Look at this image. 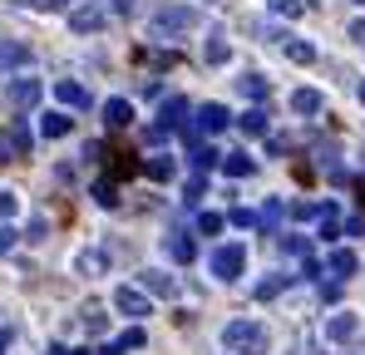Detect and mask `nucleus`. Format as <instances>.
<instances>
[{
	"mask_svg": "<svg viewBox=\"0 0 365 355\" xmlns=\"http://www.w3.org/2000/svg\"><path fill=\"white\" fill-rule=\"evenodd\" d=\"M104 262H109L104 252H84V257H79V272H104Z\"/></svg>",
	"mask_w": 365,
	"mask_h": 355,
	"instance_id": "obj_32",
	"label": "nucleus"
},
{
	"mask_svg": "<svg viewBox=\"0 0 365 355\" xmlns=\"http://www.w3.org/2000/svg\"><path fill=\"white\" fill-rule=\"evenodd\" d=\"M326 272H331L336 282H346V277H356V272H361V257H356L351 247H331V257H326Z\"/></svg>",
	"mask_w": 365,
	"mask_h": 355,
	"instance_id": "obj_9",
	"label": "nucleus"
},
{
	"mask_svg": "<svg viewBox=\"0 0 365 355\" xmlns=\"http://www.w3.org/2000/svg\"><path fill=\"white\" fill-rule=\"evenodd\" d=\"M114 311L128 316V321H143L153 306H148V296L138 292V287H114Z\"/></svg>",
	"mask_w": 365,
	"mask_h": 355,
	"instance_id": "obj_6",
	"label": "nucleus"
},
{
	"mask_svg": "<svg viewBox=\"0 0 365 355\" xmlns=\"http://www.w3.org/2000/svg\"><path fill=\"white\" fill-rule=\"evenodd\" d=\"M0 217H15V192L0 187Z\"/></svg>",
	"mask_w": 365,
	"mask_h": 355,
	"instance_id": "obj_39",
	"label": "nucleus"
},
{
	"mask_svg": "<svg viewBox=\"0 0 365 355\" xmlns=\"http://www.w3.org/2000/svg\"><path fill=\"white\" fill-rule=\"evenodd\" d=\"M197 25V10H187V5H163L153 20H148V30H153V40H178Z\"/></svg>",
	"mask_w": 365,
	"mask_h": 355,
	"instance_id": "obj_3",
	"label": "nucleus"
},
{
	"mask_svg": "<svg viewBox=\"0 0 365 355\" xmlns=\"http://www.w3.org/2000/svg\"><path fill=\"white\" fill-rule=\"evenodd\" d=\"M69 355H89V351H69Z\"/></svg>",
	"mask_w": 365,
	"mask_h": 355,
	"instance_id": "obj_47",
	"label": "nucleus"
},
{
	"mask_svg": "<svg viewBox=\"0 0 365 355\" xmlns=\"http://www.w3.org/2000/svg\"><path fill=\"white\" fill-rule=\"evenodd\" d=\"M138 292L143 296H178V282L168 272H138Z\"/></svg>",
	"mask_w": 365,
	"mask_h": 355,
	"instance_id": "obj_11",
	"label": "nucleus"
},
{
	"mask_svg": "<svg viewBox=\"0 0 365 355\" xmlns=\"http://www.w3.org/2000/svg\"><path fill=\"white\" fill-rule=\"evenodd\" d=\"M30 59V50L25 45H0V69H10V64H25Z\"/></svg>",
	"mask_w": 365,
	"mask_h": 355,
	"instance_id": "obj_31",
	"label": "nucleus"
},
{
	"mask_svg": "<svg viewBox=\"0 0 365 355\" xmlns=\"http://www.w3.org/2000/svg\"><path fill=\"white\" fill-rule=\"evenodd\" d=\"M237 89H242L252 104H262V99H267V79H262V74H242V79H237Z\"/></svg>",
	"mask_w": 365,
	"mask_h": 355,
	"instance_id": "obj_26",
	"label": "nucleus"
},
{
	"mask_svg": "<svg viewBox=\"0 0 365 355\" xmlns=\"http://www.w3.org/2000/svg\"><path fill=\"white\" fill-rule=\"evenodd\" d=\"M222 346L232 355H267L272 336H267L262 321H227V326H222Z\"/></svg>",
	"mask_w": 365,
	"mask_h": 355,
	"instance_id": "obj_1",
	"label": "nucleus"
},
{
	"mask_svg": "<svg viewBox=\"0 0 365 355\" xmlns=\"http://www.w3.org/2000/svg\"><path fill=\"white\" fill-rule=\"evenodd\" d=\"M148 346V336H143V326H128L123 336H114L109 346H104V355H128V351H143Z\"/></svg>",
	"mask_w": 365,
	"mask_h": 355,
	"instance_id": "obj_12",
	"label": "nucleus"
},
{
	"mask_svg": "<svg viewBox=\"0 0 365 355\" xmlns=\"http://www.w3.org/2000/svg\"><path fill=\"white\" fill-rule=\"evenodd\" d=\"M361 104H365V84H361Z\"/></svg>",
	"mask_w": 365,
	"mask_h": 355,
	"instance_id": "obj_46",
	"label": "nucleus"
},
{
	"mask_svg": "<svg viewBox=\"0 0 365 355\" xmlns=\"http://www.w3.org/2000/svg\"><path fill=\"white\" fill-rule=\"evenodd\" d=\"M55 99H60L64 109H89V89L74 84V79H60V84H55Z\"/></svg>",
	"mask_w": 365,
	"mask_h": 355,
	"instance_id": "obj_14",
	"label": "nucleus"
},
{
	"mask_svg": "<svg viewBox=\"0 0 365 355\" xmlns=\"http://www.w3.org/2000/svg\"><path fill=\"white\" fill-rule=\"evenodd\" d=\"M361 232H365V212H356V217L341 227V237H361Z\"/></svg>",
	"mask_w": 365,
	"mask_h": 355,
	"instance_id": "obj_38",
	"label": "nucleus"
},
{
	"mask_svg": "<svg viewBox=\"0 0 365 355\" xmlns=\"http://www.w3.org/2000/svg\"><path fill=\"white\" fill-rule=\"evenodd\" d=\"M227 123H232V114H227L222 104H202V109H197V118H192L187 128H192V133L202 138V133H222Z\"/></svg>",
	"mask_w": 365,
	"mask_h": 355,
	"instance_id": "obj_7",
	"label": "nucleus"
},
{
	"mask_svg": "<svg viewBox=\"0 0 365 355\" xmlns=\"http://www.w3.org/2000/svg\"><path fill=\"white\" fill-rule=\"evenodd\" d=\"M10 5H35V0H10Z\"/></svg>",
	"mask_w": 365,
	"mask_h": 355,
	"instance_id": "obj_45",
	"label": "nucleus"
},
{
	"mask_svg": "<svg viewBox=\"0 0 365 355\" xmlns=\"http://www.w3.org/2000/svg\"><path fill=\"white\" fill-rule=\"evenodd\" d=\"M202 187H207V182H202V173H197L192 182H187V202H197V197H202Z\"/></svg>",
	"mask_w": 365,
	"mask_h": 355,
	"instance_id": "obj_40",
	"label": "nucleus"
},
{
	"mask_svg": "<svg viewBox=\"0 0 365 355\" xmlns=\"http://www.w3.org/2000/svg\"><path fill=\"white\" fill-rule=\"evenodd\" d=\"M94 202H99V207H119V182H114V178H99V182H94Z\"/></svg>",
	"mask_w": 365,
	"mask_h": 355,
	"instance_id": "obj_25",
	"label": "nucleus"
},
{
	"mask_svg": "<svg viewBox=\"0 0 365 355\" xmlns=\"http://www.w3.org/2000/svg\"><path fill=\"white\" fill-rule=\"evenodd\" d=\"M30 153V128L15 118L10 123V133H0V163H10V158H25Z\"/></svg>",
	"mask_w": 365,
	"mask_h": 355,
	"instance_id": "obj_8",
	"label": "nucleus"
},
{
	"mask_svg": "<svg viewBox=\"0 0 365 355\" xmlns=\"http://www.w3.org/2000/svg\"><path fill=\"white\" fill-rule=\"evenodd\" d=\"M227 222H232V227H257V212H247V207H232V212H227Z\"/></svg>",
	"mask_w": 365,
	"mask_h": 355,
	"instance_id": "obj_34",
	"label": "nucleus"
},
{
	"mask_svg": "<svg viewBox=\"0 0 365 355\" xmlns=\"http://www.w3.org/2000/svg\"><path fill=\"white\" fill-rule=\"evenodd\" d=\"M302 277H321V262L316 257H302Z\"/></svg>",
	"mask_w": 365,
	"mask_h": 355,
	"instance_id": "obj_41",
	"label": "nucleus"
},
{
	"mask_svg": "<svg viewBox=\"0 0 365 355\" xmlns=\"http://www.w3.org/2000/svg\"><path fill=\"white\" fill-rule=\"evenodd\" d=\"M182 114H187V99H178V94H173V99H163L158 123H148V133H143V138H148V143H163L173 128H182Z\"/></svg>",
	"mask_w": 365,
	"mask_h": 355,
	"instance_id": "obj_5",
	"label": "nucleus"
},
{
	"mask_svg": "<svg viewBox=\"0 0 365 355\" xmlns=\"http://www.w3.org/2000/svg\"><path fill=\"white\" fill-rule=\"evenodd\" d=\"M40 94H45L40 79H10V104H15V109H35Z\"/></svg>",
	"mask_w": 365,
	"mask_h": 355,
	"instance_id": "obj_10",
	"label": "nucleus"
},
{
	"mask_svg": "<svg viewBox=\"0 0 365 355\" xmlns=\"http://www.w3.org/2000/svg\"><path fill=\"white\" fill-rule=\"evenodd\" d=\"M202 59H207V64H227V59H232V45H227V35H222V30H217V35H207Z\"/></svg>",
	"mask_w": 365,
	"mask_h": 355,
	"instance_id": "obj_22",
	"label": "nucleus"
},
{
	"mask_svg": "<svg viewBox=\"0 0 365 355\" xmlns=\"http://www.w3.org/2000/svg\"><path fill=\"white\" fill-rule=\"evenodd\" d=\"M282 247H287V252H292V257H311V242H306V237H287V242H282Z\"/></svg>",
	"mask_w": 365,
	"mask_h": 355,
	"instance_id": "obj_35",
	"label": "nucleus"
},
{
	"mask_svg": "<svg viewBox=\"0 0 365 355\" xmlns=\"http://www.w3.org/2000/svg\"><path fill=\"white\" fill-rule=\"evenodd\" d=\"M5 346H10V331H0V351H5Z\"/></svg>",
	"mask_w": 365,
	"mask_h": 355,
	"instance_id": "obj_43",
	"label": "nucleus"
},
{
	"mask_svg": "<svg viewBox=\"0 0 365 355\" xmlns=\"http://www.w3.org/2000/svg\"><path fill=\"white\" fill-rule=\"evenodd\" d=\"M356 187H361V202H365V178H361V182H356Z\"/></svg>",
	"mask_w": 365,
	"mask_h": 355,
	"instance_id": "obj_44",
	"label": "nucleus"
},
{
	"mask_svg": "<svg viewBox=\"0 0 365 355\" xmlns=\"http://www.w3.org/2000/svg\"><path fill=\"white\" fill-rule=\"evenodd\" d=\"M168 257H173L178 267H187V262L197 257V242H192L187 232H168Z\"/></svg>",
	"mask_w": 365,
	"mask_h": 355,
	"instance_id": "obj_17",
	"label": "nucleus"
},
{
	"mask_svg": "<svg viewBox=\"0 0 365 355\" xmlns=\"http://www.w3.org/2000/svg\"><path fill=\"white\" fill-rule=\"evenodd\" d=\"M287 282H292V277H282V272H277V277H267V282H257V301H272V296H282V292H287Z\"/></svg>",
	"mask_w": 365,
	"mask_h": 355,
	"instance_id": "obj_28",
	"label": "nucleus"
},
{
	"mask_svg": "<svg viewBox=\"0 0 365 355\" xmlns=\"http://www.w3.org/2000/svg\"><path fill=\"white\" fill-rule=\"evenodd\" d=\"M351 40H356V45L365 50V20H356V25H351Z\"/></svg>",
	"mask_w": 365,
	"mask_h": 355,
	"instance_id": "obj_42",
	"label": "nucleus"
},
{
	"mask_svg": "<svg viewBox=\"0 0 365 355\" xmlns=\"http://www.w3.org/2000/svg\"><path fill=\"white\" fill-rule=\"evenodd\" d=\"M217 163H222V173H227V178H252V173H257V158H252L247 148H237V153H222Z\"/></svg>",
	"mask_w": 365,
	"mask_h": 355,
	"instance_id": "obj_13",
	"label": "nucleus"
},
{
	"mask_svg": "<svg viewBox=\"0 0 365 355\" xmlns=\"http://www.w3.org/2000/svg\"><path fill=\"white\" fill-rule=\"evenodd\" d=\"M187 158H192V168H197V173H207V168H217V158H222V153H217V148H207V143L197 138V143H187Z\"/></svg>",
	"mask_w": 365,
	"mask_h": 355,
	"instance_id": "obj_20",
	"label": "nucleus"
},
{
	"mask_svg": "<svg viewBox=\"0 0 365 355\" xmlns=\"http://www.w3.org/2000/svg\"><path fill=\"white\" fill-rule=\"evenodd\" d=\"M143 173L153 178V182H168V178H173V158H168V153H158V158H148V163H143Z\"/></svg>",
	"mask_w": 365,
	"mask_h": 355,
	"instance_id": "obj_27",
	"label": "nucleus"
},
{
	"mask_svg": "<svg viewBox=\"0 0 365 355\" xmlns=\"http://www.w3.org/2000/svg\"><path fill=\"white\" fill-rule=\"evenodd\" d=\"M232 123H237V128H242L247 138H262V133H267V128H272V123H267V109H262V104H252V109H247L242 118H232Z\"/></svg>",
	"mask_w": 365,
	"mask_h": 355,
	"instance_id": "obj_16",
	"label": "nucleus"
},
{
	"mask_svg": "<svg viewBox=\"0 0 365 355\" xmlns=\"http://www.w3.org/2000/svg\"><path fill=\"white\" fill-rule=\"evenodd\" d=\"M109 15H128V0H89V5H74L69 10V30L74 35H94L109 25Z\"/></svg>",
	"mask_w": 365,
	"mask_h": 355,
	"instance_id": "obj_2",
	"label": "nucleus"
},
{
	"mask_svg": "<svg viewBox=\"0 0 365 355\" xmlns=\"http://www.w3.org/2000/svg\"><path fill=\"white\" fill-rule=\"evenodd\" d=\"M292 109H297L302 118H316L321 109H326V99H321V89H297V94H292Z\"/></svg>",
	"mask_w": 365,
	"mask_h": 355,
	"instance_id": "obj_15",
	"label": "nucleus"
},
{
	"mask_svg": "<svg viewBox=\"0 0 365 355\" xmlns=\"http://www.w3.org/2000/svg\"><path fill=\"white\" fill-rule=\"evenodd\" d=\"M104 123H109V128H128V123H133V104H128V99H109V104H104Z\"/></svg>",
	"mask_w": 365,
	"mask_h": 355,
	"instance_id": "obj_19",
	"label": "nucleus"
},
{
	"mask_svg": "<svg viewBox=\"0 0 365 355\" xmlns=\"http://www.w3.org/2000/svg\"><path fill=\"white\" fill-rule=\"evenodd\" d=\"M15 242H20L15 227H0V257H5V252H15Z\"/></svg>",
	"mask_w": 365,
	"mask_h": 355,
	"instance_id": "obj_37",
	"label": "nucleus"
},
{
	"mask_svg": "<svg viewBox=\"0 0 365 355\" xmlns=\"http://www.w3.org/2000/svg\"><path fill=\"white\" fill-rule=\"evenodd\" d=\"M361 5H365V0H361Z\"/></svg>",
	"mask_w": 365,
	"mask_h": 355,
	"instance_id": "obj_48",
	"label": "nucleus"
},
{
	"mask_svg": "<svg viewBox=\"0 0 365 355\" xmlns=\"http://www.w3.org/2000/svg\"><path fill=\"white\" fill-rule=\"evenodd\" d=\"M267 10H272V15H282V20H297L306 5H302V0H267Z\"/></svg>",
	"mask_w": 365,
	"mask_h": 355,
	"instance_id": "obj_29",
	"label": "nucleus"
},
{
	"mask_svg": "<svg viewBox=\"0 0 365 355\" xmlns=\"http://www.w3.org/2000/svg\"><path fill=\"white\" fill-rule=\"evenodd\" d=\"M282 217H287V207H282V197H267V207L257 212V227H262V232L272 237L277 227H282Z\"/></svg>",
	"mask_w": 365,
	"mask_h": 355,
	"instance_id": "obj_18",
	"label": "nucleus"
},
{
	"mask_svg": "<svg viewBox=\"0 0 365 355\" xmlns=\"http://www.w3.org/2000/svg\"><path fill=\"white\" fill-rule=\"evenodd\" d=\"M69 128H74V118H69V114H45V118H40V133H45V138H64Z\"/></svg>",
	"mask_w": 365,
	"mask_h": 355,
	"instance_id": "obj_24",
	"label": "nucleus"
},
{
	"mask_svg": "<svg viewBox=\"0 0 365 355\" xmlns=\"http://www.w3.org/2000/svg\"><path fill=\"white\" fill-rule=\"evenodd\" d=\"M282 50H287V59H297V64H316V50L306 40H297V35H282Z\"/></svg>",
	"mask_w": 365,
	"mask_h": 355,
	"instance_id": "obj_23",
	"label": "nucleus"
},
{
	"mask_svg": "<svg viewBox=\"0 0 365 355\" xmlns=\"http://www.w3.org/2000/svg\"><path fill=\"white\" fill-rule=\"evenodd\" d=\"M242 272H247V247H242V242H222V247L212 252V277L237 282Z\"/></svg>",
	"mask_w": 365,
	"mask_h": 355,
	"instance_id": "obj_4",
	"label": "nucleus"
},
{
	"mask_svg": "<svg viewBox=\"0 0 365 355\" xmlns=\"http://www.w3.org/2000/svg\"><path fill=\"white\" fill-rule=\"evenodd\" d=\"M351 336H356V316L351 311H341V316L326 321V341H351Z\"/></svg>",
	"mask_w": 365,
	"mask_h": 355,
	"instance_id": "obj_21",
	"label": "nucleus"
},
{
	"mask_svg": "<svg viewBox=\"0 0 365 355\" xmlns=\"http://www.w3.org/2000/svg\"><path fill=\"white\" fill-rule=\"evenodd\" d=\"M84 331H89V336H99V331H104V311H99V306H89V311H84Z\"/></svg>",
	"mask_w": 365,
	"mask_h": 355,
	"instance_id": "obj_33",
	"label": "nucleus"
},
{
	"mask_svg": "<svg viewBox=\"0 0 365 355\" xmlns=\"http://www.w3.org/2000/svg\"><path fill=\"white\" fill-rule=\"evenodd\" d=\"M222 227H227V217H222V212H202V217H197V232H202V237H217Z\"/></svg>",
	"mask_w": 365,
	"mask_h": 355,
	"instance_id": "obj_30",
	"label": "nucleus"
},
{
	"mask_svg": "<svg viewBox=\"0 0 365 355\" xmlns=\"http://www.w3.org/2000/svg\"><path fill=\"white\" fill-rule=\"evenodd\" d=\"M292 217H321V202H297V207H292Z\"/></svg>",
	"mask_w": 365,
	"mask_h": 355,
	"instance_id": "obj_36",
	"label": "nucleus"
}]
</instances>
